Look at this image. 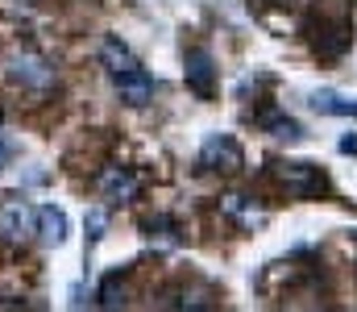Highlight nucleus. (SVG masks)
I'll return each mask as SVG.
<instances>
[{
    "instance_id": "1",
    "label": "nucleus",
    "mask_w": 357,
    "mask_h": 312,
    "mask_svg": "<svg viewBox=\"0 0 357 312\" xmlns=\"http://www.w3.org/2000/svg\"><path fill=\"white\" fill-rule=\"evenodd\" d=\"M0 75L17 96H29V101H46L59 92V67L50 59H42L38 50H25V46L8 50L0 59Z\"/></svg>"
},
{
    "instance_id": "2",
    "label": "nucleus",
    "mask_w": 357,
    "mask_h": 312,
    "mask_svg": "<svg viewBox=\"0 0 357 312\" xmlns=\"http://www.w3.org/2000/svg\"><path fill=\"white\" fill-rule=\"evenodd\" d=\"M38 233V208L29 200H0V242L4 246H25Z\"/></svg>"
},
{
    "instance_id": "3",
    "label": "nucleus",
    "mask_w": 357,
    "mask_h": 312,
    "mask_svg": "<svg viewBox=\"0 0 357 312\" xmlns=\"http://www.w3.org/2000/svg\"><path fill=\"white\" fill-rule=\"evenodd\" d=\"M245 167V154L241 146L229 138V133H212L204 146H199V171H212V175H237Z\"/></svg>"
},
{
    "instance_id": "4",
    "label": "nucleus",
    "mask_w": 357,
    "mask_h": 312,
    "mask_svg": "<svg viewBox=\"0 0 357 312\" xmlns=\"http://www.w3.org/2000/svg\"><path fill=\"white\" fill-rule=\"evenodd\" d=\"M274 175L287 188V196H295V200H312V196H320L328 188L324 171L312 167V163H274Z\"/></svg>"
},
{
    "instance_id": "5",
    "label": "nucleus",
    "mask_w": 357,
    "mask_h": 312,
    "mask_svg": "<svg viewBox=\"0 0 357 312\" xmlns=\"http://www.w3.org/2000/svg\"><path fill=\"white\" fill-rule=\"evenodd\" d=\"M183 80L187 88L199 96V101H212L216 96V59L208 46H191L187 59H183Z\"/></svg>"
},
{
    "instance_id": "6",
    "label": "nucleus",
    "mask_w": 357,
    "mask_h": 312,
    "mask_svg": "<svg viewBox=\"0 0 357 312\" xmlns=\"http://www.w3.org/2000/svg\"><path fill=\"white\" fill-rule=\"evenodd\" d=\"M96 192H100V200H108V205H129V200H137L142 179H137V171H129V167H104V171L96 175Z\"/></svg>"
},
{
    "instance_id": "7",
    "label": "nucleus",
    "mask_w": 357,
    "mask_h": 312,
    "mask_svg": "<svg viewBox=\"0 0 357 312\" xmlns=\"http://www.w3.org/2000/svg\"><path fill=\"white\" fill-rule=\"evenodd\" d=\"M112 88H116V96L129 104V108H146V104L154 101V75L146 67H133L125 75H112Z\"/></svg>"
},
{
    "instance_id": "8",
    "label": "nucleus",
    "mask_w": 357,
    "mask_h": 312,
    "mask_svg": "<svg viewBox=\"0 0 357 312\" xmlns=\"http://www.w3.org/2000/svg\"><path fill=\"white\" fill-rule=\"evenodd\" d=\"M100 63H104V71H108V75H125V71L142 67V63H137V54H133L121 38H112V34L100 42Z\"/></svg>"
},
{
    "instance_id": "9",
    "label": "nucleus",
    "mask_w": 357,
    "mask_h": 312,
    "mask_svg": "<svg viewBox=\"0 0 357 312\" xmlns=\"http://www.w3.org/2000/svg\"><path fill=\"white\" fill-rule=\"evenodd\" d=\"M38 237H42V246H63V237H67V212L54 205L38 208Z\"/></svg>"
},
{
    "instance_id": "10",
    "label": "nucleus",
    "mask_w": 357,
    "mask_h": 312,
    "mask_svg": "<svg viewBox=\"0 0 357 312\" xmlns=\"http://www.w3.org/2000/svg\"><path fill=\"white\" fill-rule=\"evenodd\" d=\"M125 279H129V267H121V271H108L104 275V283H100V309H121L125 304Z\"/></svg>"
},
{
    "instance_id": "11",
    "label": "nucleus",
    "mask_w": 357,
    "mask_h": 312,
    "mask_svg": "<svg viewBox=\"0 0 357 312\" xmlns=\"http://www.w3.org/2000/svg\"><path fill=\"white\" fill-rule=\"evenodd\" d=\"M258 125L270 129V138H287V142L303 138V125H299L295 117H287V112H262V117H258Z\"/></svg>"
},
{
    "instance_id": "12",
    "label": "nucleus",
    "mask_w": 357,
    "mask_h": 312,
    "mask_svg": "<svg viewBox=\"0 0 357 312\" xmlns=\"http://www.w3.org/2000/svg\"><path fill=\"white\" fill-rule=\"evenodd\" d=\"M220 208H225V212H229V216H233L237 225H245V229L262 225V212H258V208L250 205L245 196H225V200H220Z\"/></svg>"
},
{
    "instance_id": "13",
    "label": "nucleus",
    "mask_w": 357,
    "mask_h": 312,
    "mask_svg": "<svg viewBox=\"0 0 357 312\" xmlns=\"http://www.w3.org/2000/svg\"><path fill=\"white\" fill-rule=\"evenodd\" d=\"M312 104H316V112H328V117H357V101L337 96V92H316Z\"/></svg>"
},
{
    "instance_id": "14",
    "label": "nucleus",
    "mask_w": 357,
    "mask_h": 312,
    "mask_svg": "<svg viewBox=\"0 0 357 312\" xmlns=\"http://www.w3.org/2000/svg\"><path fill=\"white\" fill-rule=\"evenodd\" d=\"M146 233H150V237H162L167 246H175L178 242V221H171V216H150V221H146Z\"/></svg>"
},
{
    "instance_id": "15",
    "label": "nucleus",
    "mask_w": 357,
    "mask_h": 312,
    "mask_svg": "<svg viewBox=\"0 0 357 312\" xmlns=\"http://www.w3.org/2000/svg\"><path fill=\"white\" fill-rule=\"evenodd\" d=\"M104 225H108L104 208H91V212H88V246H96V242L104 237Z\"/></svg>"
},
{
    "instance_id": "16",
    "label": "nucleus",
    "mask_w": 357,
    "mask_h": 312,
    "mask_svg": "<svg viewBox=\"0 0 357 312\" xmlns=\"http://www.w3.org/2000/svg\"><path fill=\"white\" fill-rule=\"evenodd\" d=\"M341 154H357V133H349V138H341Z\"/></svg>"
},
{
    "instance_id": "17",
    "label": "nucleus",
    "mask_w": 357,
    "mask_h": 312,
    "mask_svg": "<svg viewBox=\"0 0 357 312\" xmlns=\"http://www.w3.org/2000/svg\"><path fill=\"white\" fill-rule=\"evenodd\" d=\"M8 158H13V146H8L4 133H0V167H8Z\"/></svg>"
},
{
    "instance_id": "18",
    "label": "nucleus",
    "mask_w": 357,
    "mask_h": 312,
    "mask_svg": "<svg viewBox=\"0 0 357 312\" xmlns=\"http://www.w3.org/2000/svg\"><path fill=\"white\" fill-rule=\"evenodd\" d=\"M270 4H282V0H270Z\"/></svg>"
}]
</instances>
